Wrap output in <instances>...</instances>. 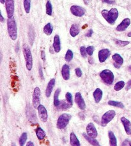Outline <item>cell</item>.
I'll use <instances>...</instances> for the list:
<instances>
[{
  "label": "cell",
  "mask_w": 131,
  "mask_h": 146,
  "mask_svg": "<svg viewBox=\"0 0 131 146\" xmlns=\"http://www.w3.org/2000/svg\"><path fill=\"white\" fill-rule=\"evenodd\" d=\"M101 14L105 20L111 25L114 24L118 17V11L115 8H112L109 11L104 9L102 11Z\"/></svg>",
  "instance_id": "6da1fadb"
},
{
  "label": "cell",
  "mask_w": 131,
  "mask_h": 146,
  "mask_svg": "<svg viewBox=\"0 0 131 146\" xmlns=\"http://www.w3.org/2000/svg\"><path fill=\"white\" fill-rule=\"evenodd\" d=\"M7 29L9 36L13 40L17 38V28L15 20L13 17L7 20Z\"/></svg>",
  "instance_id": "7a4b0ae2"
},
{
  "label": "cell",
  "mask_w": 131,
  "mask_h": 146,
  "mask_svg": "<svg viewBox=\"0 0 131 146\" xmlns=\"http://www.w3.org/2000/svg\"><path fill=\"white\" fill-rule=\"evenodd\" d=\"M23 53H24L26 66L28 71H31L33 67V58L30 49L27 44H24L23 46Z\"/></svg>",
  "instance_id": "3957f363"
},
{
  "label": "cell",
  "mask_w": 131,
  "mask_h": 146,
  "mask_svg": "<svg viewBox=\"0 0 131 146\" xmlns=\"http://www.w3.org/2000/svg\"><path fill=\"white\" fill-rule=\"evenodd\" d=\"M72 115L69 113H64L61 115L58 119L57 121V127L60 129H64L67 127L68 124L69 123Z\"/></svg>",
  "instance_id": "277c9868"
},
{
  "label": "cell",
  "mask_w": 131,
  "mask_h": 146,
  "mask_svg": "<svg viewBox=\"0 0 131 146\" xmlns=\"http://www.w3.org/2000/svg\"><path fill=\"white\" fill-rule=\"evenodd\" d=\"M100 77L106 85H111L114 82V74L111 71L105 69L100 73Z\"/></svg>",
  "instance_id": "5b68a950"
},
{
  "label": "cell",
  "mask_w": 131,
  "mask_h": 146,
  "mask_svg": "<svg viewBox=\"0 0 131 146\" xmlns=\"http://www.w3.org/2000/svg\"><path fill=\"white\" fill-rule=\"evenodd\" d=\"M115 115H116V112H115L114 110H112L106 111V113L103 115L101 118V126L103 127L106 126L107 124H109V122L114 119Z\"/></svg>",
  "instance_id": "8992f818"
},
{
  "label": "cell",
  "mask_w": 131,
  "mask_h": 146,
  "mask_svg": "<svg viewBox=\"0 0 131 146\" xmlns=\"http://www.w3.org/2000/svg\"><path fill=\"white\" fill-rule=\"evenodd\" d=\"M5 7H6L8 19L12 18L13 16H14L15 10L14 0H6V2H5Z\"/></svg>",
  "instance_id": "52a82bcc"
},
{
  "label": "cell",
  "mask_w": 131,
  "mask_h": 146,
  "mask_svg": "<svg viewBox=\"0 0 131 146\" xmlns=\"http://www.w3.org/2000/svg\"><path fill=\"white\" fill-rule=\"evenodd\" d=\"M40 95L41 92L40 88L36 87L35 88L33 94V106L35 108H38L40 105Z\"/></svg>",
  "instance_id": "ba28073f"
},
{
  "label": "cell",
  "mask_w": 131,
  "mask_h": 146,
  "mask_svg": "<svg viewBox=\"0 0 131 146\" xmlns=\"http://www.w3.org/2000/svg\"><path fill=\"white\" fill-rule=\"evenodd\" d=\"M70 12L74 16L82 17L85 14L86 10L82 7L77 6V5H73L70 7Z\"/></svg>",
  "instance_id": "9c48e42d"
},
{
  "label": "cell",
  "mask_w": 131,
  "mask_h": 146,
  "mask_svg": "<svg viewBox=\"0 0 131 146\" xmlns=\"http://www.w3.org/2000/svg\"><path fill=\"white\" fill-rule=\"evenodd\" d=\"M86 133L89 137L93 138V139H95L98 136V133L97 131L96 127L91 122L89 123L86 126Z\"/></svg>",
  "instance_id": "30bf717a"
},
{
  "label": "cell",
  "mask_w": 131,
  "mask_h": 146,
  "mask_svg": "<svg viewBox=\"0 0 131 146\" xmlns=\"http://www.w3.org/2000/svg\"><path fill=\"white\" fill-rule=\"evenodd\" d=\"M37 109L38 112V115L41 121L44 122L48 121V111H47V110L45 108V106L42 105H40Z\"/></svg>",
  "instance_id": "8fae6325"
},
{
  "label": "cell",
  "mask_w": 131,
  "mask_h": 146,
  "mask_svg": "<svg viewBox=\"0 0 131 146\" xmlns=\"http://www.w3.org/2000/svg\"><path fill=\"white\" fill-rule=\"evenodd\" d=\"M75 101L79 108L82 110H85L86 108V104L80 92H77L75 94Z\"/></svg>",
  "instance_id": "7c38bea8"
},
{
  "label": "cell",
  "mask_w": 131,
  "mask_h": 146,
  "mask_svg": "<svg viewBox=\"0 0 131 146\" xmlns=\"http://www.w3.org/2000/svg\"><path fill=\"white\" fill-rule=\"evenodd\" d=\"M111 52L108 49H103L99 52V60L101 63H103L109 58Z\"/></svg>",
  "instance_id": "4fadbf2b"
},
{
  "label": "cell",
  "mask_w": 131,
  "mask_h": 146,
  "mask_svg": "<svg viewBox=\"0 0 131 146\" xmlns=\"http://www.w3.org/2000/svg\"><path fill=\"white\" fill-rule=\"evenodd\" d=\"M130 23L131 21L129 18H125V19L122 21L119 25L117 26L116 29L118 32H123V31H125L129 27Z\"/></svg>",
  "instance_id": "5bb4252c"
},
{
  "label": "cell",
  "mask_w": 131,
  "mask_h": 146,
  "mask_svg": "<svg viewBox=\"0 0 131 146\" xmlns=\"http://www.w3.org/2000/svg\"><path fill=\"white\" fill-rule=\"evenodd\" d=\"M112 58L114 61V64H113L114 66L117 69L120 68V67H121L123 63H124V59H123L121 55L118 53H116L112 55Z\"/></svg>",
  "instance_id": "9a60e30c"
},
{
  "label": "cell",
  "mask_w": 131,
  "mask_h": 146,
  "mask_svg": "<svg viewBox=\"0 0 131 146\" xmlns=\"http://www.w3.org/2000/svg\"><path fill=\"white\" fill-rule=\"evenodd\" d=\"M121 122L124 125V129L125 130V132L127 135H131V122L129 119L125 118V117H121Z\"/></svg>",
  "instance_id": "2e32d148"
},
{
  "label": "cell",
  "mask_w": 131,
  "mask_h": 146,
  "mask_svg": "<svg viewBox=\"0 0 131 146\" xmlns=\"http://www.w3.org/2000/svg\"><path fill=\"white\" fill-rule=\"evenodd\" d=\"M55 82H56V80H55L54 78L51 79L49 82L46 90V96L47 98H49L51 96L52 90H53V88L55 85Z\"/></svg>",
  "instance_id": "e0dca14e"
},
{
  "label": "cell",
  "mask_w": 131,
  "mask_h": 146,
  "mask_svg": "<svg viewBox=\"0 0 131 146\" xmlns=\"http://www.w3.org/2000/svg\"><path fill=\"white\" fill-rule=\"evenodd\" d=\"M53 49L54 52L59 53L61 51V42H60V38L59 35H55L54 37L53 42Z\"/></svg>",
  "instance_id": "ac0fdd59"
},
{
  "label": "cell",
  "mask_w": 131,
  "mask_h": 146,
  "mask_svg": "<svg viewBox=\"0 0 131 146\" xmlns=\"http://www.w3.org/2000/svg\"><path fill=\"white\" fill-rule=\"evenodd\" d=\"M72 106V104L69 103L68 101H60V105L58 106H57L56 109L58 111H64L66 110L67 109H69Z\"/></svg>",
  "instance_id": "d6986e66"
},
{
  "label": "cell",
  "mask_w": 131,
  "mask_h": 146,
  "mask_svg": "<svg viewBox=\"0 0 131 146\" xmlns=\"http://www.w3.org/2000/svg\"><path fill=\"white\" fill-rule=\"evenodd\" d=\"M62 75L65 80H69L70 79V67L67 64H65L62 67Z\"/></svg>",
  "instance_id": "ffe728a7"
},
{
  "label": "cell",
  "mask_w": 131,
  "mask_h": 146,
  "mask_svg": "<svg viewBox=\"0 0 131 146\" xmlns=\"http://www.w3.org/2000/svg\"><path fill=\"white\" fill-rule=\"evenodd\" d=\"M93 95V98H94V100H95V103H99L102 100V98H103V92L101 89L97 88V89H95V91H94Z\"/></svg>",
  "instance_id": "44dd1931"
},
{
  "label": "cell",
  "mask_w": 131,
  "mask_h": 146,
  "mask_svg": "<svg viewBox=\"0 0 131 146\" xmlns=\"http://www.w3.org/2000/svg\"><path fill=\"white\" fill-rule=\"evenodd\" d=\"M80 32V28L79 25H72V27H70V34L72 37H75L77 35H79V33Z\"/></svg>",
  "instance_id": "7402d4cb"
},
{
  "label": "cell",
  "mask_w": 131,
  "mask_h": 146,
  "mask_svg": "<svg viewBox=\"0 0 131 146\" xmlns=\"http://www.w3.org/2000/svg\"><path fill=\"white\" fill-rule=\"evenodd\" d=\"M70 144L72 146H81L80 142L79 141L76 135H75L74 132H72L70 133Z\"/></svg>",
  "instance_id": "603a6c76"
},
{
  "label": "cell",
  "mask_w": 131,
  "mask_h": 146,
  "mask_svg": "<svg viewBox=\"0 0 131 146\" xmlns=\"http://www.w3.org/2000/svg\"><path fill=\"white\" fill-rule=\"evenodd\" d=\"M83 135V137H85V139L87 140L91 145H92L93 146H101L100 144H99L97 140H95V139H93V138L90 137L87 134L85 133H84Z\"/></svg>",
  "instance_id": "cb8c5ba5"
},
{
  "label": "cell",
  "mask_w": 131,
  "mask_h": 146,
  "mask_svg": "<svg viewBox=\"0 0 131 146\" xmlns=\"http://www.w3.org/2000/svg\"><path fill=\"white\" fill-rule=\"evenodd\" d=\"M110 146H117V139L113 132L109 131L108 133Z\"/></svg>",
  "instance_id": "d4e9b609"
},
{
  "label": "cell",
  "mask_w": 131,
  "mask_h": 146,
  "mask_svg": "<svg viewBox=\"0 0 131 146\" xmlns=\"http://www.w3.org/2000/svg\"><path fill=\"white\" fill-rule=\"evenodd\" d=\"M36 136H37V138L38 140H42L44 138L46 137V133L44 130L41 128L40 127H38L35 130Z\"/></svg>",
  "instance_id": "484cf974"
},
{
  "label": "cell",
  "mask_w": 131,
  "mask_h": 146,
  "mask_svg": "<svg viewBox=\"0 0 131 146\" xmlns=\"http://www.w3.org/2000/svg\"><path fill=\"white\" fill-rule=\"evenodd\" d=\"M52 31H53V27H52L50 23L46 24L45 27H44V32L47 35H51L52 33Z\"/></svg>",
  "instance_id": "4316f807"
},
{
  "label": "cell",
  "mask_w": 131,
  "mask_h": 146,
  "mask_svg": "<svg viewBox=\"0 0 131 146\" xmlns=\"http://www.w3.org/2000/svg\"><path fill=\"white\" fill-rule=\"evenodd\" d=\"M61 92L60 88H58V89L55 91L54 95V105L55 107H57L60 105V101H59V95Z\"/></svg>",
  "instance_id": "83f0119b"
},
{
  "label": "cell",
  "mask_w": 131,
  "mask_h": 146,
  "mask_svg": "<svg viewBox=\"0 0 131 146\" xmlns=\"http://www.w3.org/2000/svg\"><path fill=\"white\" fill-rule=\"evenodd\" d=\"M108 105L112 106H114V107L120 108H124V104L121 102H118V101L110 100L108 101Z\"/></svg>",
  "instance_id": "f1b7e54d"
},
{
  "label": "cell",
  "mask_w": 131,
  "mask_h": 146,
  "mask_svg": "<svg viewBox=\"0 0 131 146\" xmlns=\"http://www.w3.org/2000/svg\"><path fill=\"white\" fill-rule=\"evenodd\" d=\"M46 14L48 15H49V16H51L52 14V6L51 3L49 1H48L46 3Z\"/></svg>",
  "instance_id": "f546056e"
},
{
  "label": "cell",
  "mask_w": 131,
  "mask_h": 146,
  "mask_svg": "<svg viewBox=\"0 0 131 146\" xmlns=\"http://www.w3.org/2000/svg\"><path fill=\"white\" fill-rule=\"evenodd\" d=\"M125 83L124 81H120V82H117L116 84L114 85V89L116 91H120L123 88L125 87Z\"/></svg>",
  "instance_id": "4dcf8cb0"
},
{
  "label": "cell",
  "mask_w": 131,
  "mask_h": 146,
  "mask_svg": "<svg viewBox=\"0 0 131 146\" xmlns=\"http://www.w3.org/2000/svg\"><path fill=\"white\" fill-rule=\"evenodd\" d=\"M24 8L26 14H29L31 10V0H24Z\"/></svg>",
  "instance_id": "1f68e13d"
},
{
  "label": "cell",
  "mask_w": 131,
  "mask_h": 146,
  "mask_svg": "<svg viewBox=\"0 0 131 146\" xmlns=\"http://www.w3.org/2000/svg\"><path fill=\"white\" fill-rule=\"evenodd\" d=\"M73 56H74V54H73V52L72 51V50L68 49L65 56V60L67 62H70L73 59Z\"/></svg>",
  "instance_id": "d6a6232c"
},
{
  "label": "cell",
  "mask_w": 131,
  "mask_h": 146,
  "mask_svg": "<svg viewBox=\"0 0 131 146\" xmlns=\"http://www.w3.org/2000/svg\"><path fill=\"white\" fill-rule=\"evenodd\" d=\"M27 133H23L21 136L19 138V144L21 146H24L26 144V140H27Z\"/></svg>",
  "instance_id": "836d02e7"
},
{
  "label": "cell",
  "mask_w": 131,
  "mask_h": 146,
  "mask_svg": "<svg viewBox=\"0 0 131 146\" xmlns=\"http://www.w3.org/2000/svg\"><path fill=\"white\" fill-rule=\"evenodd\" d=\"M115 43H116L118 46L120 47H124L127 46L128 44H129V41H125V40H115Z\"/></svg>",
  "instance_id": "e575fe53"
},
{
  "label": "cell",
  "mask_w": 131,
  "mask_h": 146,
  "mask_svg": "<svg viewBox=\"0 0 131 146\" xmlns=\"http://www.w3.org/2000/svg\"><path fill=\"white\" fill-rule=\"evenodd\" d=\"M80 53L81 56L84 58H86L87 56V51H86V48L85 46H81L80 48Z\"/></svg>",
  "instance_id": "d590c367"
},
{
  "label": "cell",
  "mask_w": 131,
  "mask_h": 146,
  "mask_svg": "<svg viewBox=\"0 0 131 146\" xmlns=\"http://www.w3.org/2000/svg\"><path fill=\"white\" fill-rule=\"evenodd\" d=\"M94 50H95V48H94L93 46H88V48H86V51H87V54L89 56L93 55Z\"/></svg>",
  "instance_id": "8d00e7d4"
},
{
  "label": "cell",
  "mask_w": 131,
  "mask_h": 146,
  "mask_svg": "<svg viewBox=\"0 0 131 146\" xmlns=\"http://www.w3.org/2000/svg\"><path fill=\"white\" fill-rule=\"evenodd\" d=\"M65 97H66V100L70 104H72V96L70 92H67L66 95H65Z\"/></svg>",
  "instance_id": "74e56055"
},
{
  "label": "cell",
  "mask_w": 131,
  "mask_h": 146,
  "mask_svg": "<svg viewBox=\"0 0 131 146\" xmlns=\"http://www.w3.org/2000/svg\"><path fill=\"white\" fill-rule=\"evenodd\" d=\"M75 74L77 77L80 78L82 76V71H81V70L80 68H76L75 69Z\"/></svg>",
  "instance_id": "f35d334b"
},
{
  "label": "cell",
  "mask_w": 131,
  "mask_h": 146,
  "mask_svg": "<svg viewBox=\"0 0 131 146\" xmlns=\"http://www.w3.org/2000/svg\"><path fill=\"white\" fill-rule=\"evenodd\" d=\"M130 142L129 140H125L124 142L122 143V146H130Z\"/></svg>",
  "instance_id": "ab89813d"
},
{
  "label": "cell",
  "mask_w": 131,
  "mask_h": 146,
  "mask_svg": "<svg viewBox=\"0 0 131 146\" xmlns=\"http://www.w3.org/2000/svg\"><path fill=\"white\" fill-rule=\"evenodd\" d=\"M41 58L42 59L43 61L46 60V53L44 51H41Z\"/></svg>",
  "instance_id": "60d3db41"
},
{
  "label": "cell",
  "mask_w": 131,
  "mask_h": 146,
  "mask_svg": "<svg viewBox=\"0 0 131 146\" xmlns=\"http://www.w3.org/2000/svg\"><path fill=\"white\" fill-rule=\"evenodd\" d=\"M93 32L92 30H89L87 33L86 34V36H88V37H90V36H91V35H93Z\"/></svg>",
  "instance_id": "b9f144b4"
},
{
  "label": "cell",
  "mask_w": 131,
  "mask_h": 146,
  "mask_svg": "<svg viewBox=\"0 0 131 146\" xmlns=\"http://www.w3.org/2000/svg\"><path fill=\"white\" fill-rule=\"evenodd\" d=\"M131 88V80H129V82H127V85H126V90H129Z\"/></svg>",
  "instance_id": "7bdbcfd3"
},
{
  "label": "cell",
  "mask_w": 131,
  "mask_h": 146,
  "mask_svg": "<svg viewBox=\"0 0 131 146\" xmlns=\"http://www.w3.org/2000/svg\"><path fill=\"white\" fill-rule=\"evenodd\" d=\"M39 72H40V78L42 79H44V76H43V73H42V67L40 66L39 67Z\"/></svg>",
  "instance_id": "ee69618b"
},
{
  "label": "cell",
  "mask_w": 131,
  "mask_h": 146,
  "mask_svg": "<svg viewBox=\"0 0 131 146\" xmlns=\"http://www.w3.org/2000/svg\"><path fill=\"white\" fill-rule=\"evenodd\" d=\"M88 60H89V63H90V64H93V59L91 58V57H90V58H89V59H88Z\"/></svg>",
  "instance_id": "f6af8a7d"
},
{
  "label": "cell",
  "mask_w": 131,
  "mask_h": 146,
  "mask_svg": "<svg viewBox=\"0 0 131 146\" xmlns=\"http://www.w3.org/2000/svg\"><path fill=\"white\" fill-rule=\"evenodd\" d=\"M0 21H1V23H3L4 21H5V19L3 18V17L1 13V14H0Z\"/></svg>",
  "instance_id": "bcb514c9"
},
{
  "label": "cell",
  "mask_w": 131,
  "mask_h": 146,
  "mask_svg": "<svg viewBox=\"0 0 131 146\" xmlns=\"http://www.w3.org/2000/svg\"><path fill=\"white\" fill-rule=\"evenodd\" d=\"M26 146H34V144H33V143L32 142L30 141V142H28L27 143V144H26Z\"/></svg>",
  "instance_id": "7dc6e473"
},
{
  "label": "cell",
  "mask_w": 131,
  "mask_h": 146,
  "mask_svg": "<svg viewBox=\"0 0 131 146\" xmlns=\"http://www.w3.org/2000/svg\"><path fill=\"white\" fill-rule=\"evenodd\" d=\"M0 2H1L2 4H4L5 3V2H6V0H0Z\"/></svg>",
  "instance_id": "c3c4849f"
},
{
  "label": "cell",
  "mask_w": 131,
  "mask_h": 146,
  "mask_svg": "<svg viewBox=\"0 0 131 146\" xmlns=\"http://www.w3.org/2000/svg\"><path fill=\"white\" fill-rule=\"evenodd\" d=\"M127 35H128V36H129V37H131V32L128 33Z\"/></svg>",
  "instance_id": "681fc988"
},
{
  "label": "cell",
  "mask_w": 131,
  "mask_h": 146,
  "mask_svg": "<svg viewBox=\"0 0 131 146\" xmlns=\"http://www.w3.org/2000/svg\"><path fill=\"white\" fill-rule=\"evenodd\" d=\"M104 1H106V2H107H107H109L110 1H111V0H104Z\"/></svg>",
  "instance_id": "f907efd6"
},
{
  "label": "cell",
  "mask_w": 131,
  "mask_h": 146,
  "mask_svg": "<svg viewBox=\"0 0 131 146\" xmlns=\"http://www.w3.org/2000/svg\"><path fill=\"white\" fill-rule=\"evenodd\" d=\"M12 146H16V144H14V143H12Z\"/></svg>",
  "instance_id": "816d5d0a"
},
{
  "label": "cell",
  "mask_w": 131,
  "mask_h": 146,
  "mask_svg": "<svg viewBox=\"0 0 131 146\" xmlns=\"http://www.w3.org/2000/svg\"><path fill=\"white\" fill-rule=\"evenodd\" d=\"M129 70L131 72V66H130L129 67Z\"/></svg>",
  "instance_id": "f5cc1de1"
},
{
  "label": "cell",
  "mask_w": 131,
  "mask_h": 146,
  "mask_svg": "<svg viewBox=\"0 0 131 146\" xmlns=\"http://www.w3.org/2000/svg\"><path fill=\"white\" fill-rule=\"evenodd\" d=\"M130 146H131V143H130Z\"/></svg>",
  "instance_id": "db71d44e"
}]
</instances>
